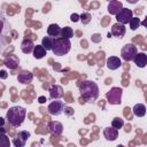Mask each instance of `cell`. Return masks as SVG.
<instances>
[{
  "label": "cell",
  "mask_w": 147,
  "mask_h": 147,
  "mask_svg": "<svg viewBox=\"0 0 147 147\" xmlns=\"http://www.w3.org/2000/svg\"><path fill=\"white\" fill-rule=\"evenodd\" d=\"M107 68L110 69V70H116L118 69L121 65H122V62H121V59L117 57V56H110L107 59Z\"/></svg>",
  "instance_id": "9a60e30c"
},
{
  "label": "cell",
  "mask_w": 147,
  "mask_h": 147,
  "mask_svg": "<svg viewBox=\"0 0 147 147\" xmlns=\"http://www.w3.org/2000/svg\"><path fill=\"white\" fill-rule=\"evenodd\" d=\"M38 100H39V102H40V103H44V102L46 101V98H45V96H39V98H38Z\"/></svg>",
  "instance_id": "d6a6232c"
},
{
  "label": "cell",
  "mask_w": 147,
  "mask_h": 147,
  "mask_svg": "<svg viewBox=\"0 0 147 147\" xmlns=\"http://www.w3.org/2000/svg\"><path fill=\"white\" fill-rule=\"evenodd\" d=\"M126 32V29H125V25L124 24H121V23H115L113 26H111V36H115L117 38H122Z\"/></svg>",
  "instance_id": "4fadbf2b"
},
{
  "label": "cell",
  "mask_w": 147,
  "mask_h": 147,
  "mask_svg": "<svg viewBox=\"0 0 147 147\" xmlns=\"http://www.w3.org/2000/svg\"><path fill=\"white\" fill-rule=\"evenodd\" d=\"M103 137L108 141H114L118 137V130L115 129L114 126H108V127H106L103 130Z\"/></svg>",
  "instance_id": "8fae6325"
},
{
  "label": "cell",
  "mask_w": 147,
  "mask_h": 147,
  "mask_svg": "<svg viewBox=\"0 0 147 147\" xmlns=\"http://www.w3.org/2000/svg\"><path fill=\"white\" fill-rule=\"evenodd\" d=\"M47 129H48V132L52 134V136H55V137H59L62 134L63 132V125L62 123L57 122V121H52L48 123L47 125Z\"/></svg>",
  "instance_id": "ba28073f"
},
{
  "label": "cell",
  "mask_w": 147,
  "mask_h": 147,
  "mask_svg": "<svg viewBox=\"0 0 147 147\" xmlns=\"http://www.w3.org/2000/svg\"><path fill=\"white\" fill-rule=\"evenodd\" d=\"M32 79H33V74H32L31 71H28V70H24V71L20 72L18 76H17L18 83H21V84H23V85L30 84V83L32 82Z\"/></svg>",
  "instance_id": "30bf717a"
},
{
  "label": "cell",
  "mask_w": 147,
  "mask_h": 147,
  "mask_svg": "<svg viewBox=\"0 0 147 147\" xmlns=\"http://www.w3.org/2000/svg\"><path fill=\"white\" fill-rule=\"evenodd\" d=\"M13 144H14L16 147H24V146H25V141L21 140L20 138H15V139L13 140Z\"/></svg>",
  "instance_id": "f546056e"
},
{
  "label": "cell",
  "mask_w": 147,
  "mask_h": 147,
  "mask_svg": "<svg viewBox=\"0 0 147 147\" xmlns=\"http://www.w3.org/2000/svg\"><path fill=\"white\" fill-rule=\"evenodd\" d=\"M61 37L63 38H67V39H70L71 37H74V30L70 28V26H64V28H61Z\"/></svg>",
  "instance_id": "7402d4cb"
},
{
  "label": "cell",
  "mask_w": 147,
  "mask_h": 147,
  "mask_svg": "<svg viewBox=\"0 0 147 147\" xmlns=\"http://www.w3.org/2000/svg\"><path fill=\"white\" fill-rule=\"evenodd\" d=\"M126 1H127L129 3H132V5H133V3H137L139 0H126Z\"/></svg>",
  "instance_id": "e575fe53"
},
{
  "label": "cell",
  "mask_w": 147,
  "mask_h": 147,
  "mask_svg": "<svg viewBox=\"0 0 147 147\" xmlns=\"http://www.w3.org/2000/svg\"><path fill=\"white\" fill-rule=\"evenodd\" d=\"M10 140L6 136V133H0V147H9Z\"/></svg>",
  "instance_id": "d4e9b609"
},
{
  "label": "cell",
  "mask_w": 147,
  "mask_h": 147,
  "mask_svg": "<svg viewBox=\"0 0 147 147\" xmlns=\"http://www.w3.org/2000/svg\"><path fill=\"white\" fill-rule=\"evenodd\" d=\"M25 115H26L25 108H23L21 106H14L7 110L6 119L10 126L18 127L23 124V122L25 119Z\"/></svg>",
  "instance_id": "7a4b0ae2"
},
{
  "label": "cell",
  "mask_w": 147,
  "mask_h": 147,
  "mask_svg": "<svg viewBox=\"0 0 147 147\" xmlns=\"http://www.w3.org/2000/svg\"><path fill=\"white\" fill-rule=\"evenodd\" d=\"M47 34H48L49 37H52V38L59 37V36L61 34V28H60L57 24L52 23V24H49L48 28H47Z\"/></svg>",
  "instance_id": "ac0fdd59"
},
{
  "label": "cell",
  "mask_w": 147,
  "mask_h": 147,
  "mask_svg": "<svg viewBox=\"0 0 147 147\" xmlns=\"http://www.w3.org/2000/svg\"><path fill=\"white\" fill-rule=\"evenodd\" d=\"M108 1H111V0H108Z\"/></svg>",
  "instance_id": "d590c367"
},
{
  "label": "cell",
  "mask_w": 147,
  "mask_h": 147,
  "mask_svg": "<svg viewBox=\"0 0 147 147\" xmlns=\"http://www.w3.org/2000/svg\"><path fill=\"white\" fill-rule=\"evenodd\" d=\"M47 51L42 47V45H37L33 47V51H32V54H33V57L37 59V60H40L42 59L45 55H46Z\"/></svg>",
  "instance_id": "d6986e66"
},
{
  "label": "cell",
  "mask_w": 147,
  "mask_h": 147,
  "mask_svg": "<svg viewBox=\"0 0 147 147\" xmlns=\"http://www.w3.org/2000/svg\"><path fill=\"white\" fill-rule=\"evenodd\" d=\"M20 64V59L17 55L15 54H10V55H7L6 59H5V65L11 70L16 69Z\"/></svg>",
  "instance_id": "9c48e42d"
},
{
  "label": "cell",
  "mask_w": 147,
  "mask_h": 147,
  "mask_svg": "<svg viewBox=\"0 0 147 147\" xmlns=\"http://www.w3.org/2000/svg\"><path fill=\"white\" fill-rule=\"evenodd\" d=\"M122 94H123V90L121 87H111L106 93V98L110 105H121Z\"/></svg>",
  "instance_id": "277c9868"
},
{
  "label": "cell",
  "mask_w": 147,
  "mask_h": 147,
  "mask_svg": "<svg viewBox=\"0 0 147 147\" xmlns=\"http://www.w3.org/2000/svg\"><path fill=\"white\" fill-rule=\"evenodd\" d=\"M122 8H123V3L121 1H118V0H111L108 3L107 10H108V13L110 15H116Z\"/></svg>",
  "instance_id": "7c38bea8"
},
{
  "label": "cell",
  "mask_w": 147,
  "mask_h": 147,
  "mask_svg": "<svg viewBox=\"0 0 147 147\" xmlns=\"http://www.w3.org/2000/svg\"><path fill=\"white\" fill-rule=\"evenodd\" d=\"M53 41H54V38L52 37H44L42 40H41V45L42 47L46 49V51H52V46H53Z\"/></svg>",
  "instance_id": "44dd1931"
},
{
  "label": "cell",
  "mask_w": 147,
  "mask_h": 147,
  "mask_svg": "<svg viewBox=\"0 0 147 147\" xmlns=\"http://www.w3.org/2000/svg\"><path fill=\"white\" fill-rule=\"evenodd\" d=\"M63 96V88L60 85H52L49 87V98L51 99H60Z\"/></svg>",
  "instance_id": "5bb4252c"
},
{
  "label": "cell",
  "mask_w": 147,
  "mask_h": 147,
  "mask_svg": "<svg viewBox=\"0 0 147 147\" xmlns=\"http://www.w3.org/2000/svg\"><path fill=\"white\" fill-rule=\"evenodd\" d=\"M33 47H34V45H33V41H32L31 39H28V38L23 39V41H22V44H21V51H22L24 54H30V53H32Z\"/></svg>",
  "instance_id": "2e32d148"
},
{
  "label": "cell",
  "mask_w": 147,
  "mask_h": 147,
  "mask_svg": "<svg viewBox=\"0 0 147 147\" xmlns=\"http://www.w3.org/2000/svg\"><path fill=\"white\" fill-rule=\"evenodd\" d=\"M116 20H117V22L118 23H121V24H127L129 23V21L131 20V17L133 16V13H132V10L131 9H129V8H122L116 15Z\"/></svg>",
  "instance_id": "8992f818"
},
{
  "label": "cell",
  "mask_w": 147,
  "mask_h": 147,
  "mask_svg": "<svg viewBox=\"0 0 147 147\" xmlns=\"http://www.w3.org/2000/svg\"><path fill=\"white\" fill-rule=\"evenodd\" d=\"M0 78H3V79L7 78V74H6L5 70H1V71H0Z\"/></svg>",
  "instance_id": "1f68e13d"
},
{
  "label": "cell",
  "mask_w": 147,
  "mask_h": 147,
  "mask_svg": "<svg viewBox=\"0 0 147 147\" xmlns=\"http://www.w3.org/2000/svg\"><path fill=\"white\" fill-rule=\"evenodd\" d=\"M79 20L82 21L83 24H88L91 21V15L88 13H83L82 15H79Z\"/></svg>",
  "instance_id": "4316f807"
},
{
  "label": "cell",
  "mask_w": 147,
  "mask_h": 147,
  "mask_svg": "<svg viewBox=\"0 0 147 147\" xmlns=\"http://www.w3.org/2000/svg\"><path fill=\"white\" fill-rule=\"evenodd\" d=\"M132 110L133 115L137 117H144L146 115V106L144 103H136Z\"/></svg>",
  "instance_id": "ffe728a7"
},
{
  "label": "cell",
  "mask_w": 147,
  "mask_h": 147,
  "mask_svg": "<svg viewBox=\"0 0 147 147\" xmlns=\"http://www.w3.org/2000/svg\"><path fill=\"white\" fill-rule=\"evenodd\" d=\"M71 49V42L70 39L60 37V38H54L53 41V46H52V52L54 55L56 56H63L65 54H68Z\"/></svg>",
  "instance_id": "3957f363"
},
{
  "label": "cell",
  "mask_w": 147,
  "mask_h": 147,
  "mask_svg": "<svg viewBox=\"0 0 147 147\" xmlns=\"http://www.w3.org/2000/svg\"><path fill=\"white\" fill-rule=\"evenodd\" d=\"M7 28H8V25H7L6 21H5L3 18H0V36H2V34L6 32Z\"/></svg>",
  "instance_id": "83f0119b"
},
{
  "label": "cell",
  "mask_w": 147,
  "mask_h": 147,
  "mask_svg": "<svg viewBox=\"0 0 147 147\" xmlns=\"http://www.w3.org/2000/svg\"><path fill=\"white\" fill-rule=\"evenodd\" d=\"M17 138H20L21 140H23V141L26 142V140L30 138V132H29V131H25V130H22V131L18 132Z\"/></svg>",
  "instance_id": "484cf974"
},
{
  "label": "cell",
  "mask_w": 147,
  "mask_h": 147,
  "mask_svg": "<svg viewBox=\"0 0 147 147\" xmlns=\"http://www.w3.org/2000/svg\"><path fill=\"white\" fill-rule=\"evenodd\" d=\"M138 53V49H137V46H134L133 44H126L122 47L121 49V57L129 62V61H133L136 54Z\"/></svg>",
  "instance_id": "5b68a950"
},
{
  "label": "cell",
  "mask_w": 147,
  "mask_h": 147,
  "mask_svg": "<svg viewBox=\"0 0 147 147\" xmlns=\"http://www.w3.org/2000/svg\"><path fill=\"white\" fill-rule=\"evenodd\" d=\"M3 124H5V118L0 117V126H3Z\"/></svg>",
  "instance_id": "836d02e7"
},
{
  "label": "cell",
  "mask_w": 147,
  "mask_h": 147,
  "mask_svg": "<svg viewBox=\"0 0 147 147\" xmlns=\"http://www.w3.org/2000/svg\"><path fill=\"white\" fill-rule=\"evenodd\" d=\"M70 21H71V22H78V21H79V15L76 14V13L71 14V16H70Z\"/></svg>",
  "instance_id": "4dcf8cb0"
},
{
  "label": "cell",
  "mask_w": 147,
  "mask_h": 147,
  "mask_svg": "<svg viewBox=\"0 0 147 147\" xmlns=\"http://www.w3.org/2000/svg\"><path fill=\"white\" fill-rule=\"evenodd\" d=\"M140 24H141V23H140V20H139L138 17H133V16H132V17H131V20L129 21L130 29H131V30H133V31H134V30H137V29L140 26Z\"/></svg>",
  "instance_id": "603a6c76"
},
{
  "label": "cell",
  "mask_w": 147,
  "mask_h": 147,
  "mask_svg": "<svg viewBox=\"0 0 147 147\" xmlns=\"http://www.w3.org/2000/svg\"><path fill=\"white\" fill-rule=\"evenodd\" d=\"M63 107H64V103L62 101H60L59 99H55V101H52L48 105L47 110H48L49 115H52V116H59L63 111Z\"/></svg>",
  "instance_id": "52a82bcc"
},
{
  "label": "cell",
  "mask_w": 147,
  "mask_h": 147,
  "mask_svg": "<svg viewBox=\"0 0 147 147\" xmlns=\"http://www.w3.org/2000/svg\"><path fill=\"white\" fill-rule=\"evenodd\" d=\"M134 63L137 64V67L139 68H145L147 64V55L145 53H137L134 59H133Z\"/></svg>",
  "instance_id": "e0dca14e"
},
{
  "label": "cell",
  "mask_w": 147,
  "mask_h": 147,
  "mask_svg": "<svg viewBox=\"0 0 147 147\" xmlns=\"http://www.w3.org/2000/svg\"><path fill=\"white\" fill-rule=\"evenodd\" d=\"M79 92H80V98L85 101H94L99 98V86L93 80H83L79 85Z\"/></svg>",
  "instance_id": "6da1fadb"
},
{
  "label": "cell",
  "mask_w": 147,
  "mask_h": 147,
  "mask_svg": "<svg viewBox=\"0 0 147 147\" xmlns=\"http://www.w3.org/2000/svg\"><path fill=\"white\" fill-rule=\"evenodd\" d=\"M63 111H64V114H65L67 116H72V115L75 114V110H74V108H71V107H68V106H64V107H63Z\"/></svg>",
  "instance_id": "f1b7e54d"
},
{
  "label": "cell",
  "mask_w": 147,
  "mask_h": 147,
  "mask_svg": "<svg viewBox=\"0 0 147 147\" xmlns=\"http://www.w3.org/2000/svg\"><path fill=\"white\" fill-rule=\"evenodd\" d=\"M111 126H114L115 129L119 130L124 126V119L121 118V117H115L113 121H111Z\"/></svg>",
  "instance_id": "cb8c5ba5"
}]
</instances>
